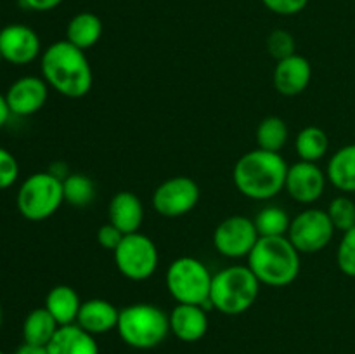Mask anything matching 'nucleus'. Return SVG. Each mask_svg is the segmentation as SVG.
<instances>
[{
	"mask_svg": "<svg viewBox=\"0 0 355 354\" xmlns=\"http://www.w3.org/2000/svg\"><path fill=\"white\" fill-rule=\"evenodd\" d=\"M40 69L47 85L68 99H82L92 89L94 73L85 51L69 44L66 38L54 42L42 52Z\"/></svg>",
	"mask_w": 355,
	"mask_h": 354,
	"instance_id": "obj_1",
	"label": "nucleus"
},
{
	"mask_svg": "<svg viewBox=\"0 0 355 354\" xmlns=\"http://www.w3.org/2000/svg\"><path fill=\"white\" fill-rule=\"evenodd\" d=\"M290 165L281 153L252 149L245 153L232 169V180L243 196L263 201L277 196L284 189Z\"/></svg>",
	"mask_w": 355,
	"mask_h": 354,
	"instance_id": "obj_2",
	"label": "nucleus"
},
{
	"mask_svg": "<svg viewBox=\"0 0 355 354\" xmlns=\"http://www.w3.org/2000/svg\"><path fill=\"white\" fill-rule=\"evenodd\" d=\"M248 267L267 287H286L300 274V252L288 236H260L248 255Z\"/></svg>",
	"mask_w": 355,
	"mask_h": 354,
	"instance_id": "obj_3",
	"label": "nucleus"
},
{
	"mask_svg": "<svg viewBox=\"0 0 355 354\" xmlns=\"http://www.w3.org/2000/svg\"><path fill=\"white\" fill-rule=\"evenodd\" d=\"M260 281L248 266H229L211 278L208 305L227 316L248 311L260 294Z\"/></svg>",
	"mask_w": 355,
	"mask_h": 354,
	"instance_id": "obj_4",
	"label": "nucleus"
},
{
	"mask_svg": "<svg viewBox=\"0 0 355 354\" xmlns=\"http://www.w3.org/2000/svg\"><path fill=\"white\" fill-rule=\"evenodd\" d=\"M116 332L128 347L153 349L168 337V314L153 304L127 305L120 311Z\"/></svg>",
	"mask_w": 355,
	"mask_h": 354,
	"instance_id": "obj_5",
	"label": "nucleus"
},
{
	"mask_svg": "<svg viewBox=\"0 0 355 354\" xmlns=\"http://www.w3.org/2000/svg\"><path fill=\"white\" fill-rule=\"evenodd\" d=\"M64 203L62 180L49 170L28 176L16 194V207L26 221L42 222L52 217Z\"/></svg>",
	"mask_w": 355,
	"mask_h": 354,
	"instance_id": "obj_6",
	"label": "nucleus"
},
{
	"mask_svg": "<svg viewBox=\"0 0 355 354\" xmlns=\"http://www.w3.org/2000/svg\"><path fill=\"white\" fill-rule=\"evenodd\" d=\"M214 274L196 257L184 255L166 269V288L177 304L208 305Z\"/></svg>",
	"mask_w": 355,
	"mask_h": 354,
	"instance_id": "obj_7",
	"label": "nucleus"
},
{
	"mask_svg": "<svg viewBox=\"0 0 355 354\" xmlns=\"http://www.w3.org/2000/svg\"><path fill=\"white\" fill-rule=\"evenodd\" d=\"M116 269L130 281H146L156 273L159 253L156 243L142 233L125 235L113 252Z\"/></svg>",
	"mask_w": 355,
	"mask_h": 354,
	"instance_id": "obj_8",
	"label": "nucleus"
},
{
	"mask_svg": "<svg viewBox=\"0 0 355 354\" xmlns=\"http://www.w3.org/2000/svg\"><path fill=\"white\" fill-rule=\"evenodd\" d=\"M335 231L328 212L321 208H305L291 219L286 236L300 253H315L331 243Z\"/></svg>",
	"mask_w": 355,
	"mask_h": 354,
	"instance_id": "obj_9",
	"label": "nucleus"
},
{
	"mask_svg": "<svg viewBox=\"0 0 355 354\" xmlns=\"http://www.w3.org/2000/svg\"><path fill=\"white\" fill-rule=\"evenodd\" d=\"M259 238L260 235L253 219H248L246 215H231L215 228L211 242L220 255L241 259L250 255Z\"/></svg>",
	"mask_w": 355,
	"mask_h": 354,
	"instance_id": "obj_10",
	"label": "nucleus"
},
{
	"mask_svg": "<svg viewBox=\"0 0 355 354\" xmlns=\"http://www.w3.org/2000/svg\"><path fill=\"white\" fill-rule=\"evenodd\" d=\"M200 201V187L191 177L175 176L159 184L153 193V207L163 217H180Z\"/></svg>",
	"mask_w": 355,
	"mask_h": 354,
	"instance_id": "obj_11",
	"label": "nucleus"
},
{
	"mask_svg": "<svg viewBox=\"0 0 355 354\" xmlns=\"http://www.w3.org/2000/svg\"><path fill=\"white\" fill-rule=\"evenodd\" d=\"M0 56L9 65H30L42 56L40 37L26 24H7L0 28Z\"/></svg>",
	"mask_w": 355,
	"mask_h": 354,
	"instance_id": "obj_12",
	"label": "nucleus"
},
{
	"mask_svg": "<svg viewBox=\"0 0 355 354\" xmlns=\"http://www.w3.org/2000/svg\"><path fill=\"white\" fill-rule=\"evenodd\" d=\"M326 183H328V177L318 163L298 160L288 169L284 191L297 203L311 205L324 194Z\"/></svg>",
	"mask_w": 355,
	"mask_h": 354,
	"instance_id": "obj_13",
	"label": "nucleus"
},
{
	"mask_svg": "<svg viewBox=\"0 0 355 354\" xmlns=\"http://www.w3.org/2000/svg\"><path fill=\"white\" fill-rule=\"evenodd\" d=\"M49 89L51 87L42 76L26 75L17 78L16 82L10 83L6 92V101L10 115L31 117V115L38 113L47 103Z\"/></svg>",
	"mask_w": 355,
	"mask_h": 354,
	"instance_id": "obj_14",
	"label": "nucleus"
},
{
	"mask_svg": "<svg viewBox=\"0 0 355 354\" xmlns=\"http://www.w3.org/2000/svg\"><path fill=\"white\" fill-rule=\"evenodd\" d=\"M312 80V66L304 56L293 54L277 61L272 82L277 92L284 97H295L305 92Z\"/></svg>",
	"mask_w": 355,
	"mask_h": 354,
	"instance_id": "obj_15",
	"label": "nucleus"
},
{
	"mask_svg": "<svg viewBox=\"0 0 355 354\" xmlns=\"http://www.w3.org/2000/svg\"><path fill=\"white\" fill-rule=\"evenodd\" d=\"M170 333L182 342H198L208 332V316L205 305L177 304L168 314Z\"/></svg>",
	"mask_w": 355,
	"mask_h": 354,
	"instance_id": "obj_16",
	"label": "nucleus"
},
{
	"mask_svg": "<svg viewBox=\"0 0 355 354\" xmlns=\"http://www.w3.org/2000/svg\"><path fill=\"white\" fill-rule=\"evenodd\" d=\"M118 318H120V309H116V305L111 304L110 301L89 298V301L82 302L76 325L97 337L104 335L111 330H116Z\"/></svg>",
	"mask_w": 355,
	"mask_h": 354,
	"instance_id": "obj_17",
	"label": "nucleus"
},
{
	"mask_svg": "<svg viewBox=\"0 0 355 354\" xmlns=\"http://www.w3.org/2000/svg\"><path fill=\"white\" fill-rule=\"evenodd\" d=\"M110 222L121 233H137L144 222V205L141 198L132 191H118L107 207Z\"/></svg>",
	"mask_w": 355,
	"mask_h": 354,
	"instance_id": "obj_18",
	"label": "nucleus"
},
{
	"mask_svg": "<svg viewBox=\"0 0 355 354\" xmlns=\"http://www.w3.org/2000/svg\"><path fill=\"white\" fill-rule=\"evenodd\" d=\"M47 351L49 354H99V346L92 333L73 323L59 326L47 344Z\"/></svg>",
	"mask_w": 355,
	"mask_h": 354,
	"instance_id": "obj_19",
	"label": "nucleus"
},
{
	"mask_svg": "<svg viewBox=\"0 0 355 354\" xmlns=\"http://www.w3.org/2000/svg\"><path fill=\"white\" fill-rule=\"evenodd\" d=\"M45 309L52 314V318L58 321L59 326L73 325L78 318L82 301L76 290L69 285H55L49 290L45 297Z\"/></svg>",
	"mask_w": 355,
	"mask_h": 354,
	"instance_id": "obj_20",
	"label": "nucleus"
},
{
	"mask_svg": "<svg viewBox=\"0 0 355 354\" xmlns=\"http://www.w3.org/2000/svg\"><path fill=\"white\" fill-rule=\"evenodd\" d=\"M326 177L342 193H355V144H347L333 153Z\"/></svg>",
	"mask_w": 355,
	"mask_h": 354,
	"instance_id": "obj_21",
	"label": "nucleus"
},
{
	"mask_svg": "<svg viewBox=\"0 0 355 354\" xmlns=\"http://www.w3.org/2000/svg\"><path fill=\"white\" fill-rule=\"evenodd\" d=\"M101 37H103V21L97 14L83 10L68 21L66 40L82 51L94 47L101 40Z\"/></svg>",
	"mask_w": 355,
	"mask_h": 354,
	"instance_id": "obj_22",
	"label": "nucleus"
},
{
	"mask_svg": "<svg viewBox=\"0 0 355 354\" xmlns=\"http://www.w3.org/2000/svg\"><path fill=\"white\" fill-rule=\"evenodd\" d=\"M59 325L45 307H37L26 314L23 321V340L33 346H45L58 332Z\"/></svg>",
	"mask_w": 355,
	"mask_h": 354,
	"instance_id": "obj_23",
	"label": "nucleus"
},
{
	"mask_svg": "<svg viewBox=\"0 0 355 354\" xmlns=\"http://www.w3.org/2000/svg\"><path fill=\"white\" fill-rule=\"evenodd\" d=\"M295 149H297L300 160L318 163L328 153L329 137L321 127L309 125V127L302 128L295 137Z\"/></svg>",
	"mask_w": 355,
	"mask_h": 354,
	"instance_id": "obj_24",
	"label": "nucleus"
},
{
	"mask_svg": "<svg viewBox=\"0 0 355 354\" xmlns=\"http://www.w3.org/2000/svg\"><path fill=\"white\" fill-rule=\"evenodd\" d=\"M288 137H290V128L281 117L263 118L255 132L257 146L272 153H279L286 146Z\"/></svg>",
	"mask_w": 355,
	"mask_h": 354,
	"instance_id": "obj_25",
	"label": "nucleus"
},
{
	"mask_svg": "<svg viewBox=\"0 0 355 354\" xmlns=\"http://www.w3.org/2000/svg\"><path fill=\"white\" fill-rule=\"evenodd\" d=\"M64 201L75 208H85L96 198V184L85 174H69L62 180Z\"/></svg>",
	"mask_w": 355,
	"mask_h": 354,
	"instance_id": "obj_26",
	"label": "nucleus"
},
{
	"mask_svg": "<svg viewBox=\"0 0 355 354\" xmlns=\"http://www.w3.org/2000/svg\"><path fill=\"white\" fill-rule=\"evenodd\" d=\"M260 236H286L291 219L281 207H266L253 219Z\"/></svg>",
	"mask_w": 355,
	"mask_h": 354,
	"instance_id": "obj_27",
	"label": "nucleus"
},
{
	"mask_svg": "<svg viewBox=\"0 0 355 354\" xmlns=\"http://www.w3.org/2000/svg\"><path fill=\"white\" fill-rule=\"evenodd\" d=\"M326 212H328L335 229H338V231L345 233L355 226V200L345 196V194L333 198Z\"/></svg>",
	"mask_w": 355,
	"mask_h": 354,
	"instance_id": "obj_28",
	"label": "nucleus"
},
{
	"mask_svg": "<svg viewBox=\"0 0 355 354\" xmlns=\"http://www.w3.org/2000/svg\"><path fill=\"white\" fill-rule=\"evenodd\" d=\"M267 52H269L270 58L281 61V59L297 54V42H295L293 35L290 31L274 30L267 37Z\"/></svg>",
	"mask_w": 355,
	"mask_h": 354,
	"instance_id": "obj_29",
	"label": "nucleus"
},
{
	"mask_svg": "<svg viewBox=\"0 0 355 354\" xmlns=\"http://www.w3.org/2000/svg\"><path fill=\"white\" fill-rule=\"evenodd\" d=\"M336 264L345 276L355 278V226L343 233L336 248Z\"/></svg>",
	"mask_w": 355,
	"mask_h": 354,
	"instance_id": "obj_30",
	"label": "nucleus"
},
{
	"mask_svg": "<svg viewBox=\"0 0 355 354\" xmlns=\"http://www.w3.org/2000/svg\"><path fill=\"white\" fill-rule=\"evenodd\" d=\"M17 177H19V163L16 156L9 149L0 146V189H7L16 184Z\"/></svg>",
	"mask_w": 355,
	"mask_h": 354,
	"instance_id": "obj_31",
	"label": "nucleus"
},
{
	"mask_svg": "<svg viewBox=\"0 0 355 354\" xmlns=\"http://www.w3.org/2000/svg\"><path fill=\"white\" fill-rule=\"evenodd\" d=\"M262 3L277 16H295L307 7L309 0H262Z\"/></svg>",
	"mask_w": 355,
	"mask_h": 354,
	"instance_id": "obj_32",
	"label": "nucleus"
},
{
	"mask_svg": "<svg viewBox=\"0 0 355 354\" xmlns=\"http://www.w3.org/2000/svg\"><path fill=\"white\" fill-rule=\"evenodd\" d=\"M125 233H121L116 226H113L111 222L101 226L99 231H97V242L103 246L104 250H110V252H114L118 248V245L123 239Z\"/></svg>",
	"mask_w": 355,
	"mask_h": 354,
	"instance_id": "obj_33",
	"label": "nucleus"
},
{
	"mask_svg": "<svg viewBox=\"0 0 355 354\" xmlns=\"http://www.w3.org/2000/svg\"><path fill=\"white\" fill-rule=\"evenodd\" d=\"M64 0H21V6L35 12H49L59 7Z\"/></svg>",
	"mask_w": 355,
	"mask_h": 354,
	"instance_id": "obj_34",
	"label": "nucleus"
},
{
	"mask_svg": "<svg viewBox=\"0 0 355 354\" xmlns=\"http://www.w3.org/2000/svg\"><path fill=\"white\" fill-rule=\"evenodd\" d=\"M14 354H49L47 347L45 346H33V344H26L19 346Z\"/></svg>",
	"mask_w": 355,
	"mask_h": 354,
	"instance_id": "obj_35",
	"label": "nucleus"
},
{
	"mask_svg": "<svg viewBox=\"0 0 355 354\" xmlns=\"http://www.w3.org/2000/svg\"><path fill=\"white\" fill-rule=\"evenodd\" d=\"M49 172L52 174V176H55V177H59V179L61 180H64L66 177L69 176V169H68V165H66L64 162H54L51 165V169H49Z\"/></svg>",
	"mask_w": 355,
	"mask_h": 354,
	"instance_id": "obj_36",
	"label": "nucleus"
},
{
	"mask_svg": "<svg viewBox=\"0 0 355 354\" xmlns=\"http://www.w3.org/2000/svg\"><path fill=\"white\" fill-rule=\"evenodd\" d=\"M10 118V110L7 106V101H6V94L0 92V130L7 125Z\"/></svg>",
	"mask_w": 355,
	"mask_h": 354,
	"instance_id": "obj_37",
	"label": "nucleus"
},
{
	"mask_svg": "<svg viewBox=\"0 0 355 354\" xmlns=\"http://www.w3.org/2000/svg\"><path fill=\"white\" fill-rule=\"evenodd\" d=\"M2 319H3V311H2V304H0V328H2Z\"/></svg>",
	"mask_w": 355,
	"mask_h": 354,
	"instance_id": "obj_38",
	"label": "nucleus"
},
{
	"mask_svg": "<svg viewBox=\"0 0 355 354\" xmlns=\"http://www.w3.org/2000/svg\"><path fill=\"white\" fill-rule=\"evenodd\" d=\"M0 354H6V353H3V351H2V349H0Z\"/></svg>",
	"mask_w": 355,
	"mask_h": 354,
	"instance_id": "obj_39",
	"label": "nucleus"
},
{
	"mask_svg": "<svg viewBox=\"0 0 355 354\" xmlns=\"http://www.w3.org/2000/svg\"><path fill=\"white\" fill-rule=\"evenodd\" d=\"M0 62H2V56H0Z\"/></svg>",
	"mask_w": 355,
	"mask_h": 354,
	"instance_id": "obj_40",
	"label": "nucleus"
}]
</instances>
